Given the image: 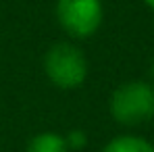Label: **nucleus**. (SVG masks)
I'll list each match as a JSON object with an SVG mask.
<instances>
[{
    "label": "nucleus",
    "instance_id": "1",
    "mask_svg": "<svg viewBox=\"0 0 154 152\" xmlns=\"http://www.w3.org/2000/svg\"><path fill=\"white\" fill-rule=\"evenodd\" d=\"M108 113L115 123L125 127L142 125L154 119V85L131 79L117 85L108 98Z\"/></svg>",
    "mask_w": 154,
    "mask_h": 152
},
{
    "label": "nucleus",
    "instance_id": "2",
    "mask_svg": "<svg viewBox=\"0 0 154 152\" xmlns=\"http://www.w3.org/2000/svg\"><path fill=\"white\" fill-rule=\"evenodd\" d=\"M44 73L58 90H77L85 83L90 65L83 50L71 42H56L44 54Z\"/></svg>",
    "mask_w": 154,
    "mask_h": 152
},
{
    "label": "nucleus",
    "instance_id": "3",
    "mask_svg": "<svg viewBox=\"0 0 154 152\" xmlns=\"http://www.w3.org/2000/svg\"><path fill=\"white\" fill-rule=\"evenodd\" d=\"M56 19L71 38H92L104 21L102 0H56Z\"/></svg>",
    "mask_w": 154,
    "mask_h": 152
},
{
    "label": "nucleus",
    "instance_id": "4",
    "mask_svg": "<svg viewBox=\"0 0 154 152\" xmlns=\"http://www.w3.org/2000/svg\"><path fill=\"white\" fill-rule=\"evenodd\" d=\"M25 152H71L67 140L58 131H42L27 142Z\"/></svg>",
    "mask_w": 154,
    "mask_h": 152
},
{
    "label": "nucleus",
    "instance_id": "5",
    "mask_svg": "<svg viewBox=\"0 0 154 152\" xmlns=\"http://www.w3.org/2000/svg\"><path fill=\"white\" fill-rule=\"evenodd\" d=\"M102 152H154V144L140 135H117L104 146Z\"/></svg>",
    "mask_w": 154,
    "mask_h": 152
},
{
    "label": "nucleus",
    "instance_id": "6",
    "mask_svg": "<svg viewBox=\"0 0 154 152\" xmlns=\"http://www.w3.org/2000/svg\"><path fill=\"white\" fill-rule=\"evenodd\" d=\"M65 140H67L69 150H81V148L88 146V133H85L83 129H71V131L65 135Z\"/></svg>",
    "mask_w": 154,
    "mask_h": 152
},
{
    "label": "nucleus",
    "instance_id": "7",
    "mask_svg": "<svg viewBox=\"0 0 154 152\" xmlns=\"http://www.w3.org/2000/svg\"><path fill=\"white\" fill-rule=\"evenodd\" d=\"M144 4H146L148 8H152V11H154V0H144Z\"/></svg>",
    "mask_w": 154,
    "mask_h": 152
},
{
    "label": "nucleus",
    "instance_id": "8",
    "mask_svg": "<svg viewBox=\"0 0 154 152\" xmlns=\"http://www.w3.org/2000/svg\"><path fill=\"white\" fill-rule=\"evenodd\" d=\"M150 77H152V81H154V58H152V63H150Z\"/></svg>",
    "mask_w": 154,
    "mask_h": 152
}]
</instances>
